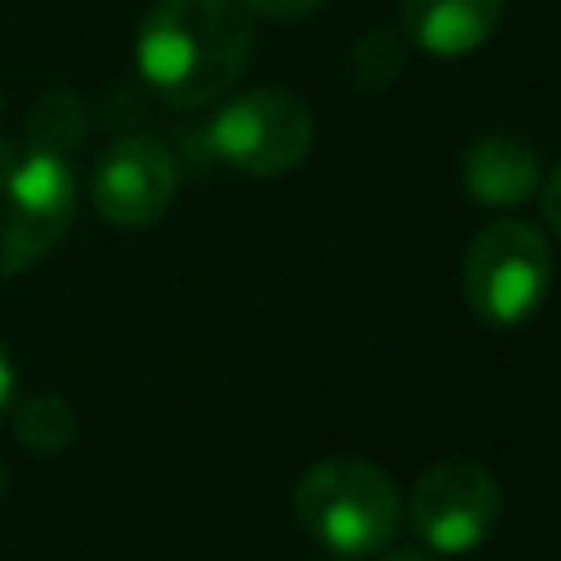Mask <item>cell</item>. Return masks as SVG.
I'll return each instance as SVG.
<instances>
[{"instance_id":"cell-16","label":"cell","mask_w":561,"mask_h":561,"mask_svg":"<svg viewBox=\"0 0 561 561\" xmlns=\"http://www.w3.org/2000/svg\"><path fill=\"white\" fill-rule=\"evenodd\" d=\"M377 561H438V557L421 552V548H386V552H377Z\"/></svg>"},{"instance_id":"cell-15","label":"cell","mask_w":561,"mask_h":561,"mask_svg":"<svg viewBox=\"0 0 561 561\" xmlns=\"http://www.w3.org/2000/svg\"><path fill=\"white\" fill-rule=\"evenodd\" d=\"M13 394H18V368H13V359H9V346L0 342V421H4L9 408H13Z\"/></svg>"},{"instance_id":"cell-7","label":"cell","mask_w":561,"mask_h":561,"mask_svg":"<svg viewBox=\"0 0 561 561\" xmlns=\"http://www.w3.org/2000/svg\"><path fill=\"white\" fill-rule=\"evenodd\" d=\"M175 188H180V162L153 136H123L92 167V206L114 228L158 224L171 210Z\"/></svg>"},{"instance_id":"cell-5","label":"cell","mask_w":561,"mask_h":561,"mask_svg":"<svg viewBox=\"0 0 561 561\" xmlns=\"http://www.w3.org/2000/svg\"><path fill=\"white\" fill-rule=\"evenodd\" d=\"M206 140L232 171L267 180V175L294 171L311 153L316 118L294 92L259 88V92L228 101L215 114Z\"/></svg>"},{"instance_id":"cell-13","label":"cell","mask_w":561,"mask_h":561,"mask_svg":"<svg viewBox=\"0 0 561 561\" xmlns=\"http://www.w3.org/2000/svg\"><path fill=\"white\" fill-rule=\"evenodd\" d=\"M245 13H263V18H302L311 9H320L324 0H241Z\"/></svg>"},{"instance_id":"cell-4","label":"cell","mask_w":561,"mask_h":561,"mask_svg":"<svg viewBox=\"0 0 561 561\" xmlns=\"http://www.w3.org/2000/svg\"><path fill=\"white\" fill-rule=\"evenodd\" d=\"M552 280V254L543 237L522 219H495L486 224L460 263V289L478 320L486 324H526Z\"/></svg>"},{"instance_id":"cell-14","label":"cell","mask_w":561,"mask_h":561,"mask_svg":"<svg viewBox=\"0 0 561 561\" xmlns=\"http://www.w3.org/2000/svg\"><path fill=\"white\" fill-rule=\"evenodd\" d=\"M543 219H548V228H552L557 241H561V167L543 180Z\"/></svg>"},{"instance_id":"cell-12","label":"cell","mask_w":561,"mask_h":561,"mask_svg":"<svg viewBox=\"0 0 561 561\" xmlns=\"http://www.w3.org/2000/svg\"><path fill=\"white\" fill-rule=\"evenodd\" d=\"M403 66H408V48H403V39H399L394 31H368V35H359V39L351 44V53H346V75H351V83H359V88H381V83H390Z\"/></svg>"},{"instance_id":"cell-3","label":"cell","mask_w":561,"mask_h":561,"mask_svg":"<svg viewBox=\"0 0 561 561\" xmlns=\"http://www.w3.org/2000/svg\"><path fill=\"white\" fill-rule=\"evenodd\" d=\"M79 184L61 153L0 140V280L35 267L75 224Z\"/></svg>"},{"instance_id":"cell-6","label":"cell","mask_w":561,"mask_h":561,"mask_svg":"<svg viewBox=\"0 0 561 561\" xmlns=\"http://www.w3.org/2000/svg\"><path fill=\"white\" fill-rule=\"evenodd\" d=\"M500 482L478 460H438L416 478L408 495V522L434 557L482 548L500 522Z\"/></svg>"},{"instance_id":"cell-9","label":"cell","mask_w":561,"mask_h":561,"mask_svg":"<svg viewBox=\"0 0 561 561\" xmlns=\"http://www.w3.org/2000/svg\"><path fill=\"white\" fill-rule=\"evenodd\" d=\"M460 180L469 197L486 206H522L539 184L543 167L539 153L517 136H482L460 158Z\"/></svg>"},{"instance_id":"cell-1","label":"cell","mask_w":561,"mask_h":561,"mask_svg":"<svg viewBox=\"0 0 561 561\" xmlns=\"http://www.w3.org/2000/svg\"><path fill=\"white\" fill-rule=\"evenodd\" d=\"M250 39L241 0H158L136 35V70L158 101L197 110L241 79Z\"/></svg>"},{"instance_id":"cell-11","label":"cell","mask_w":561,"mask_h":561,"mask_svg":"<svg viewBox=\"0 0 561 561\" xmlns=\"http://www.w3.org/2000/svg\"><path fill=\"white\" fill-rule=\"evenodd\" d=\"M83 127H88V114H83L79 96L75 92H48L31 110L26 140H35V145H44V149H53V153L66 158V149L83 136Z\"/></svg>"},{"instance_id":"cell-17","label":"cell","mask_w":561,"mask_h":561,"mask_svg":"<svg viewBox=\"0 0 561 561\" xmlns=\"http://www.w3.org/2000/svg\"><path fill=\"white\" fill-rule=\"evenodd\" d=\"M0 491H4V469H0Z\"/></svg>"},{"instance_id":"cell-2","label":"cell","mask_w":561,"mask_h":561,"mask_svg":"<svg viewBox=\"0 0 561 561\" xmlns=\"http://www.w3.org/2000/svg\"><path fill=\"white\" fill-rule=\"evenodd\" d=\"M289 504L302 535L333 557H377L394 543L403 522L399 486L386 469L355 456L316 460L294 482Z\"/></svg>"},{"instance_id":"cell-8","label":"cell","mask_w":561,"mask_h":561,"mask_svg":"<svg viewBox=\"0 0 561 561\" xmlns=\"http://www.w3.org/2000/svg\"><path fill=\"white\" fill-rule=\"evenodd\" d=\"M508 0H403V35L434 57H465L482 48Z\"/></svg>"},{"instance_id":"cell-10","label":"cell","mask_w":561,"mask_h":561,"mask_svg":"<svg viewBox=\"0 0 561 561\" xmlns=\"http://www.w3.org/2000/svg\"><path fill=\"white\" fill-rule=\"evenodd\" d=\"M9 412H13L18 443L26 451H39V456L66 451L70 438H75V430H79V416H75V408L61 394H26Z\"/></svg>"}]
</instances>
